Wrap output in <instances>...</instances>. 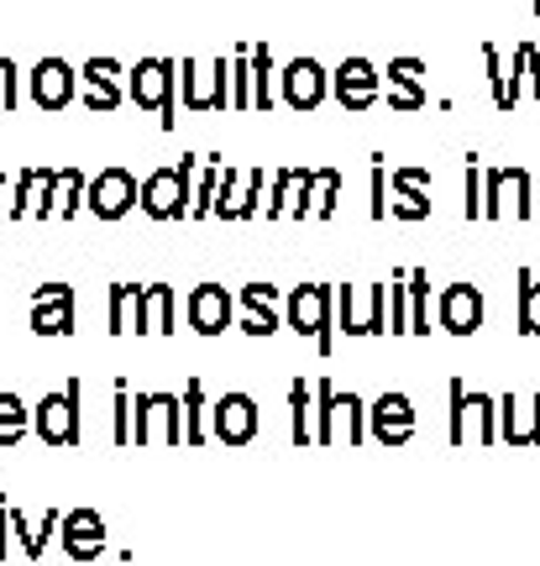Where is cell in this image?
Wrapping results in <instances>:
<instances>
[{
  "instance_id": "6da1fadb",
  "label": "cell",
  "mask_w": 540,
  "mask_h": 566,
  "mask_svg": "<svg viewBox=\"0 0 540 566\" xmlns=\"http://www.w3.org/2000/svg\"><path fill=\"white\" fill-rule=\"evenodd\" d=\"M283 325L315 342L321 357L336 352V283H294L283 294Z\"/></svg>"
},
{
  "instance_id": "7a4b0ae2",
  "label": "cell",
  "mask_w": 540,
  "mask_h": 566,
  "mask_svg": "<svg viewBox=\"0 0 540 566\" xmlns=\"http://www.w3.org/2000/svg\"><path fill=\"white\" fill-rule=\"evenodd\" d=\"M200 163L195 153H184L174 168H153L142 179V210L153 221H189V205H195V179H200Z\"/></svg>"
},
{
  "instance_id": "3957f363",
  "label": "cell",
  "mask_w": 540,
  "mask_h": 566,
  "mask_svg": "<svg viewBox=\"0 0 540 566\" xmlns=\"http://www.w3.org/2000/svg\"><path fill=\"white\" fill-rule=\"evenodd\" d=\"M126 101L137 111H158V126L174 132V122H179V63L137 59V69H126Z\"/></svg>"
},
{
  "instance_id": "277c9868",
  "label": "cell",
  "mask_w": 540,
  "mask_h": 566,
  "mask_svg": "<svg viewBox=\"0 0 540 566\" xmlns=\"http://www.w3.org/2000/svg\"><path fill=\"white\" fill-rule=\"evenodd\" d=\"M132 409H137V415H132V441L137 446H184V399L179 394L142 388Z\"/></svg>"
},
{
  "instance_id": "5b68a950",
  "label": "cell",
  "mask_w": 540,
  "mask_h": 566,
  "mask_svg": "<svg viewBox=\"0 0 540 566\" xmlns=\"http://www.w3.org/2000/svg\"><path fill=\"white\" fill-rule=\"evenodd\" d=\"M80 399H84L80 378H69L59 394H42L38 409H32V430H38L42 446H80V436H84Z\"/></svg>"
},
{
  "instance_id": "8992f818",
  "label": "cell",
  "mask_w": 540,
  "mask_h": 566,
  "mask_svg": "<svg viewBox=\"0 0 540 566\" xmlns=\"http://www.w3.org/2000/svg\"><path fill=\"white\" fill-rule=\"evenodd\" d=\"M336 331L346 336H383L388 331V283H336Z\"/></svg>"
},
{
  "instance_id": "52a82bcc",
  "label": "cell",
  "mask_w": 540,
  "mask_h": 566,
  "mask_svg": "<svg viewBox=\"0 0 540 566\" xmlns=\"http://www.w3.org/2000/svg\"><path fill=\"white\" fill-rule=\"evenodd\" d=\"M179 101L189 111H226L231 105V59L200 63L184 59L179 63Z\"/></svg>"
},
{
  "instance_id": "ba28073f",
  "label": "cell",
  "mask_w": 540,
  "mask_h": 566,
  "mask_svg": "<svg viewBox=\"0 0 540 566\" xmlns=\"http://www.w3.org/2000/svg\"><path fill=\"white\" fill-rule=\"evenodd\" d=\"M383 95V74H378V63L373 59H341L336 69H331V101L341 105V111H373Z\"/></svg>"
},
{
  "instance_id": "9c48e42d",
  "label": "cell",
  "mask_w": 540,
  "mask_h": 566,
  "mask_svg": "<svg viewBox=\"0 0 540 566\" xmlns=\"http://www.w3.org/2000/svg\"><path fill=\"white\" fill-rule=\"evenodd\" d=\"M503 210L530 221V168H482V221H499Z\"/></svg>"
},
{
  "instance_id": "30bf717a",
  "label": "cell",
  "mask_w": 540,
  "mask_h": 566,
  "mask_svg": "<svg viewBox=\"0 0 540 566\" xmlns=\"http://www.w3.org/2000/svg\"><path fill=\"white\" fill-rule=\"evenodd\" d=\"M279 95H283V105H294V111H315V105L331 101V69H325L321 59L300 53L294 63L279 69Z\"/></svg>"
},
{
  "instance_id": "8fae6325",
  "label": "cell",
  "mask_w": 540,
  "mask_h": 566,
  "mask_svg": "<svg viewBox=\"0 0 540 566\" xmlns=\"http://www.w3.org/2000/svg\"><path fill=\"white\" fill-rule=\"evenodd\" d=\"M258 430H262V409L252 394H220L216 405H210V436H216L220 446H247V441H258Z\"/></svg>"
},
{
  "instance_id": "7c38bea8",
  "label": "cell",
  "mask_w": 540,
  "mask_h": 566,
  "mask_svg": "<svg viewBox=\"0 0 540 566\" xmlns=\"http://www.w3.org/2000/svg\"><path fill=\"white\" fill-rule=\"evenodd\" d=\"M142 200V184L132 168H101L95 179H90V195H84V210H95V221H121L132 205Z\"/></svg>"
},
{
  "instance_id": "4fadbf2b",
  "label": "cell",
  "mask_w": 540,
  "mask_h": 566,
  "mask_svg": "<svg viewBox=\"0 0 540 566\" xmlns=\"http://www.w3.org/2000/svg\"><path fill=\"white\" fill-rule=\"evenodd\" d=\"M367 436L378 446H404L409 436H415V405H409V394H399V388H388V394H378L373 405H367Z\"/></svg>"
},
{
  "instance_id": "5bb4252c",
  "label": "cell",
  "mask_w": 540,
  "mask_h": 566,
  "mask_svg": "<svg viewBox=\"0 0 540 566\" xmlns=\"http://www.w3.org/2000/svg\"><path fill=\"white\" fill-rule=\"evenodd\" d=\"M80 101H84V111H116L121 101H126V69H121L116 59H90L80 69Z\"/></svg>"
},
{
  "instance_id": "9a60e30c",
  "label": "cell",
  "mask_w": 540,
  "mask_h": 566,
  "mask_svg": "<svg viewBox=\"0 0 540 566\" xmlns=\"http://www.w3.org/2000/svg\"><path fill=\"white\" fill-rule=\"evenodd\" d=\"M482 315H488V304H482L478 283H451V289H440V304H436L440 331L472 336V331H482Z\"/></svg>"
},
{
  "instance_id": "2e32d148",
  "label": "cell",
  "mask_w": 540,
  "mask_h": 566,
  "mask_svg": "<svg viewBox=\"0 0 540 566\" xmlns=\"http://www.w3.org/2000/svg\"><path fill=\"white\" fill-rule=\"evenodd\" d=\"M27 80H32V101H38L42 111H63V105L80 101V69H74V63H63L59 53H53V59H42Z\"/></svg>"
},
{
  "instance_id": "e0dca14e",
  "label": "cell",
  "mask_w": 540,
  "mask_h": 566,
  "mask_svg": "<svg viewBox=\"0 0 540 566\" xmlns=\"http://www.w3.org/2000/svg\"><path fill=\"white\" fill-rule=\"evenodd\" d=\"M32 331L38 336H69L74 331V289L69 283H38L32 289Z\"/></svg>"
},
{
  "instance_id": "ac0fdd59",
  "label": "cell",
  "mask_w": 540,
  "mask_h": 566,
  "mask_svg": "<svg viewBox=\"0 0 540 566\" xmlns=\"http://www.w3.org/2000/svg\"><path fill=\"white\" fill-rule=\"evenodd\" d=\"M132 331H137V336H174V331H179V294H174L168 283H142Z\"/></svg>"
},
{
  "instance_id": "d6986e66",
  "label": "cell",
  "mask_w": 540,
  "mask_h": 566,
  "mask_svg": "<svg viewBox=\"0 0 540 566\" xmlns=\"http://www.w3.org/2000/svg\"><path fill=\"white\" fill-rule=\"evenodd\" d=\"M241 331L247 336H273V331H283V315H279V283H241Z\"/></svg>"
},
{
  "instance_id": "ffe728a7",
  "label": "cell",
  "mask_w": 540,
  "mask_h": 566,
  "mask_svg": "<svg viewBox=\"0 0 540 566\" xmlns=\"http://www.w3.org/2000/svg\"><path fill=\"white\" fill-rule=\"evenodd\" d=\"M237 315V294L226 289V283H200L195 294H189V325L200 331V336H220L226 325Z\"/></svg>"
},
{
  "instance_id": "44dd1931",
  "label": "cell",
  "mask_w": 540,
  "mask_h": 566,
  "mask_svg": "<svg viewBox=\"0 0 540 566\" xmlns=\"http://www.w3.org/2000/svg\"><path fill=\"white\" fill-rule=\"evenodd\" d=\"M388 111H425L430 105V90H425V63L420 59H388Z\"/></svg>"
},
{
  "instance_id": "7402d4cb",
  "label": "cell",
  "mask_w": 540,
  "mask_h": 566,
  "mask_svg": "<svg viewBox=\"0 0 540 566\" xmlns=\"http://www.w3.org/2000/svg\"><path fill=\"white\" fill-rule=\"evenodd\" d=\"M499 441H509V446H540V394H530V399L503 394V399H499Z\"/></svg>"
},
{
  "instance_id": "603a6c76",
  "label": "cell",
  "mask_w": 540,
  "mask_h": 566,
  "mask_svg": "<svg viewBox=\"0 0 540 566\" xmlns=\"http://www.w3.org/2000/svg\"><path fill=\"white\" fill-rule=\"evenodd\" d=\"M388 216H399V221H430V174L425 168H399L394 174Z\"/></svg>"
},
{
  "instance_id": "cb8c5ba5",
  "label": "cell",
  "mask_w": 540,
  "mask_h": 566,
  "mask_svg": "<svg viewBox=\"0 0 540 566\" xmlns=\"http://www.w3.org/2000/svg\"><path fill=\"white\" fill-rule=\"evenodd\" d=\"M59 530H63L69 556H95V551L105 546V520L95 514V509H74V514H63Z\"/></svg>"
},
{
  "instance_id": "d4e9b609",
  "label": "cell",
  "mask_w": 540,
  "mask_h": 566,
  "mask_svg": "<svg viewBox=\"0 0 540 566\" xmlns=\"http://www.w3.org/2000/svg\"><path fill=\"white\" fill-rule=\"evenodd\" d=\"M289 441L294 446L315 441V384H304V378L289 384Z\"/></svg>"
},
{
  "instance_id": "484cf974",
  "label": "cell",
  "mask_w": 540,
  "mask_h": 566,
  "mask_svg": "<svg viewBox=\"0 0 540 566\" xmlns=\"http://www.w3.org/2000/svg\"><path fill=\"white\" fill-rule=\"evenodd\" d=\"M279 101V63H273V48L268 42H252V111H273Z\"/></svg>"
},
{
  "instance_id": "4316f807",
  "label": "cell",
  "mask_w": 540,
  "mask_h": 566,
  "mask_svg": "<svg viewBox=\"0 0 540 566\" xmlns=\"http://www.w3.org/2000/svg\"><path fill=\"white\" fill-rule=\"evenodd\" d=\"M210 441V399H205V384L189 378L184 384V446Z\"/></svg>"
},
{
  "instance_id": "83f0119b",
  "label": "cell",
  "mask_w": 540,
  "mask_h": 566,
  "mask_svg": "<svg viewBox=\"0 0 540 566\" xmlns=\"http://www.w3.org/2000/svg\"><path fill=\"white\" fill-rule=\"evenodd\" d=\"M467 441H499V399L494 394H467Z\"/></svg>"
},
{
  "instance_id": "f1b7e54d",
  "label": "cell",
  "mask_w": 540,
  "mask_h": 566,
  "mask_svg": "<svg viewBox=\"0 0 540 566\" xmlns=\"http://www.w3.org/2000/svg\"><path fill=\"white\" fill-rule=\"evenodd\" d=\"M515 315H520L525 336H540V279L530 273V268L515 273Z\"/></svg>"
},
{
  "instance_id": "f546056e",
  "label": "cell",
  "mask_w": 540,
  "mask_h": 566,
  "mask_svg": "<svg viewBox=\"0 0 540 566\" xmlns=\"http://www.w3.org/2000/svg\"><path fill=\"white\" fill-rule=\"evenodd\" d=\"M341 200V168H310V216L331 221Z\"/></svg>"
},
{
  "instance_id": "4dcf8cb0",
  "label": "cell",
  "mask_w": 540,
  "mask_h": 566,
  "mask_svg": "<svg viewBox=\"0 0 540 566\" xmlns=\"http://www.w3.org/2000/svg\"><path fill=\"white\" fill-rule=\"evenodd\" d=\"M137 300H142V283H111V310H105V331L111 336H126L132 321H137Z\"/></svg>"
},
{
  "instance_id": "1f68e13d",
  "label": "cell",
  "mask_w": 540,
  "mask_h": 566,
  "mask_svg": "<svg viewBox=\"0 0 540 566\" xmlns=\"http://www.w3.org/2000/svg\"><path fill=\"white\" fill-rule=\"evenodd\" d=\"M341 436H346L352 446L367 441V405H362L352 388H346V394L336 388V441H341Z\"/></svg>"
},
{
  "instance_id": "d6a6232c",
  "label": "cell",
  "mask_w": 540,
  "mask_h": 566,
  "mask_svg": "<svg viewBox=\"0 0 540 566\" xmlns=\"http://www.w3.org/2000/svg\"><path fill=\"white\" fill-rule=\"evenodd\" d=\"M32 430V409L21 405L11 388H0V446H17Z\"/></svg>"
},
{
  "instance_id": "836d02e7",
  "label": "cell",
  "mask_w": 540,
  "mask_h": 566,
  "mask_svg": "<svg viewBox=\"0 0 540 566\" xmlns=\"http://www.w3.org/2000/svg\"><path fill=\"white\" fill-rule=\"evenodd\" d=\"M220 158H205L200 163V179H195V205H189V221H205V216H216V189H220Z\"/></svg>"
},
{
  "instance_id": "e575fe53",
  "label": "cell",
  "mask_w": 540,
  "mask_h": 566,
  "mask_svg": "<svg viewBox=\"0 0 540 566\" xmlns=\"http://www.w3.org/2000/svg\"><path fill=\"white\" fill-rule=\"evenodd\" d=\"M409 331L430 336V273L425 268H409Z\"/></svg>"
},
{
  "instance_id": "d590c367",
  "label": "cell",
  "mask_w": 540,
  "mask_h": 566,
  "mask_svg": "<svg viewBox=\"0 0 540 566\" xmlns=\"http://www.w3.org/2000/svg\"><path fill=\"white\" fill-rule=\"evenodd\" d=\"M48 174H53V168H21V174H17V195H11V221H21V216H32V210H38V189L48 184Z\"/></svg>"
},
{
  "instance_id": "8d00e7d4",
  "label": "cell",
  "mask_w": 540,
  "mask_h": 566,
  "mask_svg": "<svg viewBox=\"0 0 540 566\" xmlns=\"http://www.w3.org/2000/svg\"><path fill=\"white\" fill-rule=\"evenodd\" d=\"M300 179H304V168H279L273 174V200H268V221H283L289 216V205H294V195H300Z\"/></svg>"
},
{
  "instance_id": "74e56055",
  "label": "cell",
  "mask_w": 540,
  "mask_h": 566,
  "mask_svg": "<svg viewBox=\"0 0 540 566\" xmlns=\"http://www.w3.org/2000/svg\"><path fill=\"white\" fill-rule=\"evenodd\" d=\"M482 69H488V84H494V105L499 111H515V95H509V63L494 42H482Z\"/></svg>"
},
{
  "instance_id": "f35d334b",
  "label": "cell",
  "mask_w": 540,
  "mask_h": 566,
  "mask_svg": "<svg viewBox=\"0 0 540 566\" xmlns=\"http://www.w3.org/2000/svg\"><path fill=\"white\" fill-rule=\"evenodd\" d=\"M231 105H237V111L252 105V42L231 53Z\"/></svg>"
},
{
  "instance_id": "ab89813d",
  "label": "cell",
  "mask_w": 540,
  "mask_h": 566,
  "mask_svg": "<svg viewBox=\"0 0 540 566\" xmlns=\"http://www.w3.org/2000/svg\"><path fill=\"white\" fill-rule=\"evenodd\" d=\"M409 331V273H394L388 279V336H404Z\"/></svg>"
},
{
  "instance_id": "60d3db41",
  "label": "cell",
  "mask_w": 540,
  "mask_h": 566,
  "mask_svg": "<svg viewBox=\"0 0 540 566\" xmlns=\"http://www.w3.org/2000/svg\"><path fill=\"white\" fill-rule=\"evenodd\" d=\"M84 195H90V179L80 168H63V189H59V221H74L84 210Z\"/></svg>"
},
{
  "instance_id": "b9f144b4",
  "label": "cell",
  "mask_w": 540,
  "mask_h": 566,
  "mask_svg": "<svg viewBox=\"0 0 540 566\" xmlns=\"http://www.w3.org/2000/svg\"><path fill=\"white\" fill-rule=\"evenodd\" d=\"M461 216L482 221V163L478 158H467V174H461Z\"/></svg>"
},
{
  "instance_id": "7bdbcfd3",
  "label": "cell",
  "mask_w": 540,
  "mask_h": 566,
  "mask_svg": "<svg viewBox=\"0 0 540 566\" xmlns=\"http://www.w3.org/2000/svg\"><path fill=\"white\" fill-rule=\"evenodd\" d=\"M116 399H111V409H116V424H111V436H116V446H132V384L126 378H116V388H111Z\"/></svg>"
},
{
  "instance_id": "ee69618b",
  "label": "cell",
  "mask_w": 540,
  "mask_h": 566,
  "mask_svg": "<svg viewBox=\"0 0 540 566\" xmlns=\"http://www.w3.org/2000/svg\"><path fill=\"white\" fill-rule=\"evenodd\" d=\"M262 210V168H247L237 189V221H252Z\"/></svg>"
},
{
  "instance_id": "f6af8a7d",
  "label": "cell",
  "mask_w": 540,
  "mask_h": 566,
  "mask_svg": "<svg viewBox=\"0 0 540 566\" xmlns=\"http://www.w3.org/2000/svg\"><path fill=\"white\" fill-rule=\"evenodd\" d=\"M367 216L373 221H388V174H383V153H373V184H367Z\"/></svg>"
},
{
  "instance_id": "bcb514c9",
  "label": "cell",
  "mask_w": 540,
  "mask_h": 566,
  "mask_svg": "<svg viewBox=\"0 0 540 566\" xmlns=\"http://www.w3.org/2000/svg\"><path fill=\"white\" fill-rule=\"evenodd\" d=\"M446 394H451V446H467V384L451 378Z\"/></svg>"
},
{
  "instance_id": "7dc6e473",
  "label": "cell",
  "mask_w": 540,
  "mask_h": 566,
  "mask_svg": "<svg viewBox=\"0 0 540 566\" xmlns=\"http://www.w3.org/2000/svg\"><path fill=\"white\" fill-rule=\"evenodd\" d=\"M237 189H241V174L237 168H220V189H216V216L220 221H237Z\"/></svg>"
},
{
  "instance_id": "c3c4849f",
  "label": "cell",
  "mask_w": 540,
  "mask_h": 566,
  "mask_svg": "<svg viewBox=\"0 0 540 566\" xmlns=\"http://www.w3.org/2000/svg\"><path fill=\"white\" fill-rule=\"evenodd\" d=\"M21 101V69L11 59H0V111H17Z\"/></svg>"
},
{
  "instance_id": "681fc988",
  "label": "cell",
  "mask_w": 540,
  "mask_h": 566,
  "mask_svg": "<svg viewBox=\"0 0 540 566\" xmlns=\"http://www.w3.org/2000/svg\"><path fill=\"white\" fill-rule=\"evenodd\" d=\"M525 48V63H530V90H536V105H540V53H536V42H520Z\"/></svg>"
},
{
  "instance_id": "f907efd6",
  "label": "cell",
  "mask_w": 540,
  "mask_h": 566,
  "mask_svg": "<svg viewBox=\"0 0 540 566\" xmlns=\"http://www.w3.org/2000/svg\"><path fill=\"white\" fill-rule=\"evenodd\" d=\"M0 189H6V174H0ZM0 210H6V200H0Z\"/></svg>"
},
{
  "instance_id": "816d5d0a",
  "label": "cell",
  "mask_w": 540,
  "mask_h": 566,
  "mask_svg": "<svg viewBox=\"0 0 540 566\" xmlns=\"http://www.w3.org/2000/svg\"><path fill=\"white\" fill-rule=\"evenodd\" d=\"M530 6H536V17H540V0H530Z\"/></svg>"
}]
</instances>
